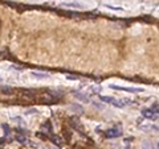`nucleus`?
Instances as JSON below:
<instances>
[{
  "label": "nucleus",
  "instance_id": "f257e3e1",
  "mask_svg": "<svg viewBox=\"0 0 159 149\" xmlns=\"http://www.w3.org/2000/svg\"><path fill=\"white\" fill-rule=\"evenodd\" d=\"M99 99H101L102 102H105V103H109V104H113V106L118 107V108H122V107H126L127 104H131L133 102L130 100V99H116V98H111V96H104V95H99Z\"/></svg>",
  "mask_w": 159,
  "mask_h": 149
},
{
  "label": "nucleus",
  "instance_id": "f03ea898",
  "mask_svg": "<svg viewBox=\"0 0 159 149\" xmlns=\"http://www.w3.org/2000/svg\"><path fill=\"white\" fill-rule=\"evenodd\" d=\"M37 102L41 104H55L58 102V98L57 95H53L52 92H44V94L39 95Z\"/></svg>",
  "mask_w": 159,
  "mask_h": 149
},
{
  "label": "nucleus",
  "instance_id": "7ed1b4c3",
  "mask_svg": "<svg viewBox=\"0 0 159 149\" xmlns=\"http://www.w3.org/2000/svg\"><path fill=\"white\" fill-rule=\"evenodd\" d=\"M122 135V128L119 127H113V128L107 129L105 132V137L106 139H116V137H119Z\"/></svg>",
  "mask_w": 159,
  "mask_h": 149
},
{
  "label": "nucleus",
  "instance_id": "20e7f679",
  "mask_svg": "<svg viewBox=\"0 0 159 149\" xmlns=\"http://www.w3.org/2000/svg\"><path fill=\"white\" fill-rule=\"evenodd\" d=\"M110 89L113 90H118V91H126V92H142L143 89H139V87H121V86H116V85H110Z\"/></svg>",
  "mask_w": 159,
  "mask_h": 149
},
{
  "label": "nucleus",
  "instance_id": "39448f33",
  "mask_svg": "<svg viewBox=\"0 0 159 149\" xmlns=\"http://www.w3.org/2000/svg\"><path fill=\"white\" fill-rule=\"evenodd\" d=\"M141 114H142V116H143V118L150 119V120H155V119L158 118V115H156L155 112L151 111L150 108H145V109H142Z\"/></svg>",
  "mask_w": 159,
  "mask_h": 149
},
{
  "label": "nucleus",
  "instance_id": "423d86ee",
  "mask_svg": "<svg viewBox=\"0 0 159 149\" xmlns=\"http://www.w3.org/2000/svg\"><path fill=\"white\" fill-rule=\"evenodd\" d=\"M69 123L74 129H77V131H82V125H81V121H80L78 116H73V118L69 120Z\"/></svg>",
  "mask_w": 159,
  "mask_h": 149
},
{
  "label": "nucleus",
  "instance_id": "0eeeda50",
  "mask_svg": "<svg viewBox=\"0 0 159 149\" xmlns=\"http://www.w3.org/2000/svg\"><path fill=\"white\" fill-rule=\"evenodd\" d=\"M43 129H44V131L48 132L49 135H52V123H50L49 120L45 121V123H44V125H43Z\"/></svg>",
  "mask_w": 159,
  "mask_h": 149
},
{
  "label": "nucleus",
  "instance_id": "6e6552de",
  "mask_svg": "<svg viewBox=\"0 0 159 149\" xmlns=\"http://www.w3.org/2000/svg\"><path fill=\"white\" fill-rule=\"evenodd\" d=\"M12 92H13V90H12L11 87L6 86V85H1V94L3 95H9V94H12Z\"/></svg>",
  "mask_w": 159,
  "mask_h": 149
},
{
  "label": "nucleus",
  "instance_id": "1a4fd4ad",
  "mask_svg": "<svg viewBox=\"0 0 159 149\" xmlns=\"http://www.w3.org/2000/svg\"><path fill=\"white\" fill-rule=\"evenodd\" d=\"M50 140H52L53 143H55V144H56V145H57V146H61V145H62V140H61V139L58 137V136L50 135Z\"/></svg>",
  "mask_w": 159,
  "mask_h": 149
},
{
  "label": "nucleus",
  "instance_id": "9d476101",
  "mask_svg": "<svg viewBox=\"0 0 159 149\" xmlns=\"http://www.w3.org/2000/svg\"><path fill=\"white\" fill-rule=\"evenodd\" d=\"M62 136H64V139H65L67 141H69L70 137H72V132L68 131V128H64L62 129Z\"/></svg>",
  "mask_w": 159,
  "mask_h": 149
},
{
  "label": "nucleus",
  "instance_id": "9b49d317",
  "mask_svg": "<svg viewBox=\"0 0 159 149\" xmlns=\"http://www.w3.org/2000/svg\"><path fill=\"white\" fill-rule=\"evenodd\" d=\"M32 75L35 78H40V79H45V78H48V74H45V73H37V71H33L32 73Z\"/></svg>",
  "mask_w": 159,
  "mask_h": 149
},
{
  "label": "nucleus",
  "instance_id": "f8f14e48",
  "mask_svg": "<svg viewBox=\"0 0 159 149\" xmlns=\"http://www.w3.org/2000/svg\"><path fill=\"white\" fill-rule=\"evenodd\" d=\"M74 96L77 98V99H80V100H82V102H88V96H85V94H81V92H76Z\"/></svg>",
  "mask_w": 159,
  "mask_h": 149
},
{
  "label": "nucleus",
  "instance_id": "ddd939ff",
  "mask_svg": "<svg viewBox=\"0 0 159 149\" xmlns=\"http://www.w3.org/2000/svg\"><path fill=\"white\" fill-rule=\"evenodd\" d=\"M15 139H16V140L19 141V143H21V144H27V143H28V140H27V137H24V136H21V135H18V136H16V137H15Z\"/></svg>",
  "mask_w": 159,
  "mask_h": 149
},
{
  "label": "nucleus",
  "instance_id": "4468645a",
  "mask_svg": "<svg viewBox=\"0 0 159 149\" xmlns=\"http://www.w3.org/2000/svg\"><path fill=\"white\" fill-rule=\"evenodd\" d=\"M142 149H154V146L150 141H145V143L142 144Z\"/></svg>",
  "mask_w": 159,
  "mask_h": 149
},
{
  "label": "nucleus",
  "instance_id": "2eb2a0df",
  "mask_svg": "<svg viewBox=\"0 0 159 149\" xmlns=\"http://www.w3.org/2000/svg\"><path fill=\"white\" fill-rule=\"evenodd\" d=\"M1 129H3V132L6 133V136L9 135V127L7 125V124H1Z\"/></svg>",
  "mask_w": 159,
  "mask_h": 149
},
{
  "label": "nucleus",
  "instance_id": "dca6fc26",
  "mask_svg": "<svg viewBox=\"0 0 159 149\" xmlns=\"http://www.w3.org/2000/svg\"><path fill=\"white\" fill-rule=\"evenodd\" d=\"M151 111H153V112H155V114L156 115H158L159 114V106H158V104H153V106H151Z\"/></svg>",
  "mask_w": 159,
  "mask_h": 149
},
{
  "label": "nucleus",
  "instance_id": "f3484780",
  "mask_svg": "<svg viewBox=\"0 0 159 149\" xmlns=\"http://www.w3.org/2000/svg\"><path fill=\"white\" fill-rule=\"evenodd\" d=\"M64 6L65 7H74V8H82V6H80V4H73V3H69V4L65 3Z\"/></svg>",
  "mask_w": 159,
  "mask_h": 149
},
{
  "label": "nucleus",
  "instance_id": "a211bd4d",
  "mask_svg": "<svg viewBox=\"0 0 159 149\" xmlns=\"http://www.w3.org/2000/svg\"><path fill=\"white\" fill-rule=\"evenodd\" d=\"M106 8H109V9H114V11H122V8H117V7H111V6H109V4H106Z\"/></svg>",
  "mask_w": 159,
  "mask_h": 149
},
{
  "label": "nucleus",
  "instance_id": "6ab92c4d",
  "mask_svg": "<svg viewBox=\"0 0 159 149\" xmlns=\"http://www.w3.org/2000/svg\"><path fill=\"white\" fill-rule=\"evenodd\" d=\"M36 136H39V137H40V139H43V140H45V139L48 137V135H44V133H40V132H39V133H37V135H36Z\"/></svg>",
  "mask_w": 159,
  "mask_h": 149
},
{
  "label": "nucleus",
  "instance_id": "aec40b11",
  "mask_svg": "<svg viewBox=\"0 0 159 149\" xmlns=\"http://www.w3.org/2000/svg\"><path fill=\"white\" fill-rule=\"evenodd\" d=\"M74 149H84V148H82V146H76Z\"/></svg>",
  "mask_w": 159,
  "mask_h": 149
},
{
  "label": "nucleus",
  "instance_id": "412c9836",
  "mask_svg": "<svg viewBox=\"0 0 159 149\" xmlns=\"http://www.w3.org/2000/svg\"><path fill=\"white\" fill-rule=\"evenodd\" d=\"M156 149H159V143H158V144H156Z\"/></svg>",
  "mask_w": 159,
  "mask_h": 149
}]
</instances>
